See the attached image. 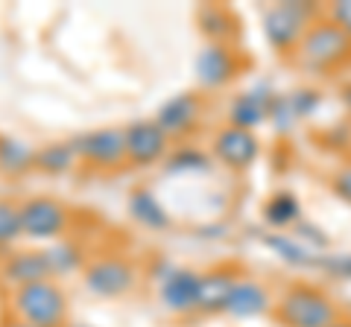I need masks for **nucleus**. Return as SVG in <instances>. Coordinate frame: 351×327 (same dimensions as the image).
Instances as JSON below:
<instances>
[{
    "mask_svg": "<svg viewBox=\"0 0 351 327\" xmlns=\"http://www.w3.org/2000/svg\"><path fill=\"white\" fill-rule=\"evenodd\" d=\"M295 56H299V62L307 70H316V73L337 70L346 62H351V38L331 18L316 21V24L307 27L304 38L295 47Z\"/></svg>",
    "mask_w": 351,
    "mask_h": 327,
    "instance_id": "1",
    "label": "nucleus"
},
{
    "mask_svg": "<svg viewBox=\"0 0 351 327\" xmlns=\"http://www.w3.org/2000/svg\"><path fill=\"white\" fill-rule=\"evenodd\" d=\"M276 319L284 327H331L339 313L337 304L316 287H290L276 304Z\"/></svg>",
    "mask_w": 351,
    "mask_h": 327,
    "instance_id": "2",
    "label": "nucleus"
},
{
    "mask_svg": "<svg viewBox=\"0 0 351 327\" xmlns=\"http://www.w3.org/2000/svg\"><path fill=\"white\" fill-rule=\"evenodd\" d=\"M12 307H15L18 322H27L36 327H62L64 315H68L64 292L50 280L27 283V287L15 289Z\"/></svg>",
    "mask_w": 351,
    "mask_h": 327,
    "instance_id": "3",
    "label": "nucleus"
},
{
    "mask_svg": "<svg viewBox=\"0 0 351 327\" xmlns=\"http://www.w3.org/2000/svg\"><path fill=\"white\" fill-rule=\"evenodd\" d=\"M307 27V9L304 6H295V3H281L276 9H269L267 18H263V32H267V41L272 47H278L281 53L284 50H295L299 41L304 38Z\"/></svg>",
    "mask_w": 351,
    "mask_h": 327,
    "instance_id": "4",
    "label": "nucleus"
},
{
    "mask_svg": "<svg viewBox=\"0 0 351 327\" xmlns=\"http://www.w3.org/2000/svg\"><path fill=\"white\" fill-rule=\"evenodd\" d=\"M85 283L94 296L100 298H117L135 287V269H132L126 260L117 257H106L97 260V263L88 266L85 272Z\"/></svg>",
    "mask_w": 351,
    "mask_h": 327,
    "instance_id": "5",
    "label": "nucleus"
},
{
    "mask_svg": "<svg viewBox=\"0 0 351 327\" xmlns=\"http://www.w3.org/2000/svg\"><path fill=\"white\" fill-rule=\"evenodd\" d=\"M258 138L255 132L249 129H240V126H226L219 129L217 138H214V155L232 170H249L258 158Z\"/></svg>",
    "mask_w": 351,
    "mask_h": 327,
    "instance_id": "6",
    "label": "nucleus"
},
{
    "mask_svg": "<svg viewBox=\"0 0 351 327\" xmlns=\"http://www.w3.org/2000/svg\"><path fill=\"white\" fill-rule=\"evenodd\" d=\"M21 225H24V234L47 239L64 231L68 225V211L62 208L56 199H29L24 208H21Z\"/></svg>",
    "mask_w": 351,
    "mask_h": 327,
    "instance_id": "7",
    "label": "nucleus"
},
{
    "mask_svg": "<svg viewBox=\"0 0 351 327\" xmlns=\"http://www.w3.org/2000/svg\"><path fill=\"white\" fill-rule=\"evenodd\" d=\"M237 269L223 266V269H211L199 275V289H196V313H226L228 298L237 287Z\"/></svg>",
    "mask_w": 351,
    "mask_h": 327,
    "instance_id": "8",
    "label": "nucleus"
},
{
    "mask_svg": "<svg viewBox=\"0 0 351 327\" xmlns=\"http://www.w3.org/2000/svg\"><path fill=\"white\" fill-rule=\"evenodd\" d=\"M126 158L132 164H152L167 152V135L158 129L156 120H141L126 129Z\"/></svg>",
    "mask_w": 351,
    "mask_h": 327,
    "instance_id": "9",
    "label": "nucleus"
},
{
    "mask_svg": "<svg viewBox=\"0 0 351 327\" xmlns=\"http://www.w3.org/2000/svg\"><path fill=\"white\" fill-rule=\"evenodd\" d=\"M73 146L76 155H82L91 164H100V167H114L126 158V135L117 129H100V132L82 135Z\"/></svg>",
    "mask_w": 351,
    "mask_h": 327,
    "instance_id": "10",
    "label": "nucleus"
},
{
    "mask_svg": "<svg viewBox=\"0 0 351 327\" xmlns=\"http://www.w3.org/2000/svg\"><path fill=\"white\" fill-rule=\"evenodd\" d=\"M237 70V56L226 44H208L199 50L196 56V79H199L205 88H219L234 76Z\"/></svg>",
    "mask_w": 351,
    "mask_h": 327,
    "instance_id": "11",
    "label": "nucleus"
},
{
    "mask_svg": "<svg viewBox=\"0 0 351 327\" xmlns=\"http://www.w3.org/2000/svg\"><path fill=\"white\" fill-rule=\"evenodd\" d=\"M196 289L199 275L191 269H170L161 280V301L173 313H193L196 310Z\"/></svg>",
    "mask_w": 351,
    "mask_h": 327,
    "instance_id": "12",
    "label": "nucleus"
},
{
    "mask_svg": "<svg viewBox=\"0 0 351 327\" xmlns=\"http://www.w3.org/2000/svg\"><path fill=\"white\" fill-rule=\"evenodd\" d=\"M196 114H199V103L193 94H179L167 100L158 108L156 123L164 135H184L196 126Z\"/></svg>",
    "mask_w": 351,
    "mask_h": 327,
    "instance_id": "13",
    "label": "nucleus"
},
{
    "mask_svg": "<svg viewBox=\"0 0 351 327\" xmlns=\"http://www.w3.org/2000/svg\"><path fill=\"white\" fill-rule=\"evenodd\" d=\"M269 307H272L269 292L252 278H240L234 292H232V298H228L226 313L234 315V319H255V315H263Z\"/></svg>",
    "mask_w": 351,
    "mask_h": 327,
    "instance_id": "14",
    "label": "nucleus"
},
{
    "mask_svg": "<svg viewBox=\"0 0 351 327\" xmlns=\"http://www.w3.org/2000/svg\"><path fill=\"white\" fill-rule=\"evenodd\" d=\"M50 275V263H47V254L44 252H24V254H15L9 257V263L3 266V278L15 287H27V283H38V280H47Z\"/></svg>",
    "mask_w": 351,
    "mask_h": 327,
    "instance_id": "15",
    "label": "nucleus"
},
{
    "mask_svg": "<svg viewBox=\"0 0 351 327\" xmlns=\"http://www.w3.org/2000/svg\"><path fill=\"white\" fill-rule=\"evenodd\" d=\"M129 213L147 228H164L167 225V213H164V208L158 205L156 196H152L149 190H144V187L129 196Z\"/></svg>",
    "mask_w": 351,
    "mask_h": 327,
    "instance_id": "16",
    "label": "nucleus"
},
{
    "mask_svg": "<svg viewBox=\"0 0 351 327\" xmlns=\"http://www.w3.org/2000/svg\"><path fill=\"white\" fill-rule=\"evenodd\" d=\"M269 100L267 96H261V94H243V96H237L234 105H232V126H240V129H255L263 114L269 112Z\"/></svg>",
    "mask_w": 351,
    "mask_h": 327,
    "instance_id": "17",
    "label": "nucleus"
},
{
    "mask_svg": "<svg viewBox=\"0 0 351 327\" xmlns=\"http://www.w3.org/2000/svg\"><path fill=\"white\" fill-rule=\"evenodd\" d=\"M36 164V152H32L24 140L15 138H0V170L3 172H24Z\"/></svg>",
    "mask_w": 351,
    "mask_h": 327,
    "instance_id": "18",
    "label": "nucleus"
},
{
    "mask_svg": "<svg viewBox=\"0 0 351 327\" xmlns=\"http://www.w3.org/2000/svg\"><path fill=\"white\" fill-rule=\"evenodd\" d=\"M263 216H267V222L276 225V228L290 225V222L299 220V199H295V196H290V193L272 196V199L263 205Z\"/></svg>",
    "mask_w": 351,
    "mask_h": 327,
    "instance_id": "19",
    "label": "nucleus"
},
{
    "mask_svg": "<svg viewBox=\"0 0 351 327\" xmlns=\"http://www.w3.org/2000/svg\"><path fill=\"white\" fill-rule=\"evenodd\" d=\"M76 158V146L73 144H50L44 146L41 152H36V164L47 172H64L73 167Z\"/></svg>",
    "mask_w": 351,
    "mask_h": 327,
    "instance_id": "20",
    "label": "nucleus"
},
{
    "mask_svg": "<svg viewBox=\"0 0 351 327\" xmlns=\"http://www.w3.org/2000/svg\"><path fill=\"white\" fill-rule=\"evenodd\" d=\"M47 263H50V272H56V275H68V272L80 269L82 263V254L80 248H76L73 243H64V239H59L53 248H47Z\"/></svg>",
    "mask_w": 351,
    "mask_h": 327,
    "instance_id": "21",
    "label": "nucleus"
},
{
    "mask_svg": "<svg viewBox=\"0 0 351 327\" xmlns=\"http://www.w3.org/2000/svg\"><path fill=\"white\" fill-rule=\"evenodd\" d=\"M24 231V225H21V208L9 202H0V246L12 243V239Z\"/></svg>",
    "mask_w": 351,
    "mask_h": 327,
    "instance_id": "22",
    "label": "nucleus"
},
{
    "mask_svg": "<svg viewBox=\"0 0 351 327\" xmlns=\"http://www.w3.org/2000/svg\"><path fill=\"white\" fill-rule=\"evenodd\" d=\"M196 167H205V158L199 152H179V155H173L167 161V170L170 172H184V170H196Z\"/></svg>",
    "mask_w": 351,
    "mask_h": 327,
    "instance_id": "23",
    "label": "nucleus"
},
{
    "mask_svg": "<svg viewBox=\"0 0 351 327\" xmlns=\"http://www.w3.org/2000/svg\"><path fill=\"white\" fill-rule=\"evenodd\" d=\"M331 21L351 38V0H339L331 6Z\"/></svg>",
    "mask_w": 351,
    "mask_h": 327,
    "instance_id": "24",
    "label": "nucleus"
},
{
    "mask_svg": "<svg viewBox=\"0 0 351 327\" xmlns=\"http://www.w3.org/2000/svg\"><path fill=\"white\" fill-rule=\"evenodd\" d=\"M331 184H334V193L339 196V199H346V202L351 205V167H343V170H339Z\"/></svg>",
    "mask_w": 351,
    "mask_h": 327,
    "instance_id": "25",
    "label": "nucleus"
},
{
    "mask_svg": "<svg viewBox=\"0 0 351 327\" xmlns=\"http://www.w3.org/2000/svg\"><path fill=\"white\" fill-rule=\"evenodd\" d=\"M331 327H351V319H337Z\"/></svg>",
    "mask_w": 351,
    "mask_h": 327,
    "instance_id": "26",
    "label": "nucleus"
},
{
    "mask_svg": "<svg viewBox=\"0 0 351 327\" xmlns=\"http://www.w3.org/2000/svg\"><path fill=\"white\" fill-rule=\"evenodd\" d=\"M6 327H36V324H27V322H12V324H6Z\"/></svg>",
    "mask_w": 351,
    "mask_h": 327,
    "instance_id": "27",
    "label": "nucleus"
},
{
    "mask_svg": "<svg viewBox=\"0 0 351 327\" xmlns=\"http://www.w3.org/2000/svg\"><path fill=\"white\" fill-rule=\"evenodd\" d=\"M80 327H85V324H80Z\"/></svg>",
    "mask_w": 351,
    "mask_h": 327,
    "instance_id": "28",
    "label": "nucleus"
}]
</instances>
